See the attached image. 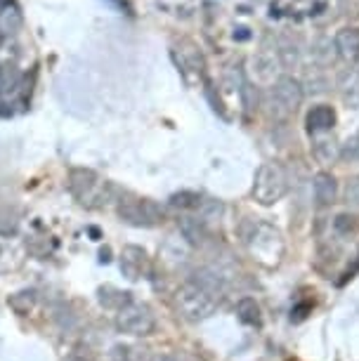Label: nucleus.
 I'll return each mask as SVG.
<instances>
[{"label":"nucleus","instance_id":"27","mask_svg":"<svg viewBox=\"0 0 359 361\" xmlns=\"http://www.w3.org/2000/svg\"><path fill=\"white\" fill-rule=\"evenodd\" d=\"M152 361H178L175 354H157V357H152Z\"/></svg>","mask_w":359,"mask_h":361},{"label":"nucleus","instance_id":"14","mask_svg":"<svg viewBox=\"0 0 359 361\" xmlns=\"http://www.w3.org/2000/svg\"><path fill=\"white\" fill-rule=\"evenodd\" d=\"M180 231H182V236L192 243V246H201V243H206V238H208L206 222L199 220V217H182Z\"/></svg>","mask_w":359,"mask_h":361},{"label":"nucleus","instance_id":"12","mask_svg":"<svg viewBox=\"0 0 359 361\" xmlns=\"http://www.w3.org/2000/svg\"><path fill=\"white\" fill-rule=\"evenodd\" d=\"M312 189H315V199L320 206H331L338 194V182L331 173H317L312 180Z\"/></svg>","mask_w":359,"mask_h":361},{"label":"nucleus","instance_id":"2","mask_svg":"<svg viewBox=\"0 0 359 361\" xmlns=\"http://www.w3.org/2000/svg\"><path fill=\"white\" fill-rule=\"evenodd\" d=\"M175 307H178V312L187 322H203V319L215 314L218 300L211 298L206 290H201L192 281H187L175 290Z\"/></svg>","mask_w":359,"mask_h":361},{"label":"nucleus","instance_id":"10","mask_svg":"<svg viewBox=\"0 0 359 361\" xmlns=\"http://www.w3.org/2000/svg\"><path fill=\"white\" fill-rule=\"evenodd\" d=\"M338 90H341L343 102L350 109H359V71L345 69L338 76Z\"/></svg>","mask_w":359,"mask_h":361},{"label":"nucleus","instance_id":"24","mask_svg":"<svg viewBox=\"0 0 359 361\" xmlns=\"http://www.w3.org/2000/svg\"><path fill=\"white\" fill-rule=\"evenodd\" d=\"M241 97H243V104H246V109H255V106H258V92H255L253 85L241 83Z\"/></svg>","mask_w":359,"mask_h":361},{"label":"nucleus","instance_id":"13","mask_svg":"<svg viewBox=\"0 0 359 361\" xmlns=\"http://www.w3.org/2000/svg\"><path fill=\"white\" fill-rule=\"evenodd\" d=\"M312 156L317 163L322 166H334V163L341 159V145L334 137H317L312 142Z\"/></svg>","mask_w":359,"mask_h":361},{"label":"nucleus","instance_id":"8","mask_svg":"<svg viewBox=\"0 0 359 361\" xmlns=\"http://www.w3.org/2000/svg\"><path fill=\"white\" fill-rule=\"evenodd\" d=\"M149 269V257L142 248L138 246H126L123 248V255H121V271L135 281V279H140L142 274H147Z\"/></svg>","mask_w":359,"mask_h":361},{"label":"nucleus","instance_id":"9","mask_svg":"<svg viewBox=\"0 0 359 361\" xmlns=\"http://www.w3.org/2000/svg\"><path fill=\"white\" fill-rule=\"evenodd\" d=\"M334 47L345 62H359V29H355V26L341 29L336 33Z\"/></svg>","mask_w":359,"mask_h":361},{"label":"nucleus","instance_id":"3","mask_svg":"<svg viewBox=\"0 0 359 361\" xmlns=\"http://www.w3.org/2000/svg\"><path fill=\"white\" fill-rule=\"evenodd\" d=\"M286 189H288V180L281 166H276V163H262L253 180V199L260 206H274L276 201H281L286 196Z\"/></svg>","mask_w":359,"mask_h":361},{"label":"nucleus","instance_id":"28","mask_svg":"<svg viewBox=\"0 0 359 361\" xmlns=\"http://www.w3.org/2000/svg\"><path fill=\"white\" fill-rule=\"evenodd\" d=\"M357 137H359V133H357Z\"/></svg>","mask_w":359,"mask_h":361},{"label":"nucleus","instance_id":"23","mask_svg":"<svg viewBox=\"0 0 359 361\" xmlns=\"http://www.w3.org/2000/svg\"><path fill=\"white\" fill-rule=\"evenodd\" d=\"M345 203L350 208L359 210V177H352V180H348V185H345Z\"/></svg>","mask_w":359,"mask_h":361},{"label":"nucleus","instance_id":"18","mask_svg":"<svg viewBox=\"0 0 359 361\" xmlns=\"http://www.w3.org/2000/svg\"><path fill=\"white\" fill-rule=\"evenodd\" d=\"M8 302H10V307L17 312V314H29V312L33 310V305H36V293H33V290H19L8 300Z\"/></svg>","mask_w":359,"mask_h":361},{"label":"nucleus","instance_id":"5","mask_svg":"<svg viewBox=\"0 0 359 361\" xmlns=\"http://www.w3.org/2000/svg\"><path fill=\"white\" fill-rule=\"evenodd\" d=\"M118 217L133 227H157L164 222V208L149 199H133V196H121L118 199Z\"/></svg>","mask_w":359,"mask_h":361},{"label":"nucleus","instance_id":"26","mask_svg":"<svg viewBox=\"0 0 359 361\" xmlns=\"http://www.w3.org/2000/svg\"><path fill=\"white\" fill-rule=\"evenodd\" d=\"M312 310V305L310 302H303V305H298V307L291 312V319H293V322H303L305 317H308V312Z\"/></svg>","mask_w":359,"mask_h":361},{"label":"nucleus","instance_id":"7","mask_svg":"<svg viewBox=\"0 0 359 361\" xmlns=\"http://www.w3.org/2000/svg\"><path fill=\"white\" fill-rule=\"evenodd\" d=\"M194 286H199L201 290H206L208 295L215 298L220 302L222 298H225V290H227V283L225 279H222L218 271L208 269V267H199L192 271V279H189Z\"/></svg>","mask_w":359,"mask_h":361},{"label":"nucleus","instance_id":"6","mask_svg":"<svg viewBox=\"0 0 359 361\" xmlns=\"http://www.w3.org/2000/svg\"><path fill=\"white\" fill-rule=\"evenodd\" d=\"M272 97L279 102V104L286 109V111H296L298 106L303 104V97H305V90H303V83L296 80L293 76H281L274 80V87H272Z\"/></svg>","mask_w":359,"mask_h":361},{"label":"nucleus","instance_id":"22","mask_svg":"<svg viewBox=\"0 0 359 361\" xmlns=\"http://www.w3.org/2000/svg\"><path fill=\"white\" fill-rule=\"evenodd\" d=\"M341 159L345 163H357L359 161V137H350L345 145L341 147Z\"/></svg>","mask_w":359,"mask_h":361},{"label":"nucleus","instance_id":"4","mask_svg":"<svg viewBox=\"0 0 359 361\" xmlns=\"http://www.w3.org/2000/svg\"><path fill=\"white\" fill-rule=\"evenodd\" d=\"M116 329L118 333L135 338H147L157 329V317L145 302H128L126 307L116 312Z\"/></svg>","mask_w":359,"mask_h":361},{"label":"nucleus","instance_id":"11","mask_svg":"<svg viewBox=\"0 0 359 361\" xmlns=\"http://www.w3.org/2000/svg\"><path fill=\"white\" fill-rule=\"evenodd\" d=\"M305 123H308V130L310 133H327L331 128L336 126V111L327 104H320V106H312L308 111V118H305Z\"/></svg>","mask_w":359,"mask_h":361},{"label":"nucleus","instance_id":"21","mask_svg":"<svg viewBox=\"0 0 359 361\" xmlns=\"http://www.w3.org/2000/svg\"><path fill=\"white\" fill-rule=\"evenodd\" d=\"M274 57H267V54H260L255 59V71H258L260 80H272L276 76V69H274Z\"/></svg>","mask_w":359,"mask_h":361},{"label":"nucleus","instance_id":"1","mask_svg":"<svg viewBox=\"0 0 359 361\" xmlns=\"http://www.w3.org/2000/svg\"><path fill=\"white\" fill-rule=\"evenodd\" d=\"M69 189L76 196L78 203H83L87 208H99L111 199V185H107L104 180L85 168H73L69 175Z\"/></svg>","mask_w":359,"mask_h":361},{"label":"nucleus","instance_id":"15","mask_svg":"<svg viewBox=\"0 0 359 361\" xmlns=\"http://www.w3.org/2000/svg\"><path fill=\"white\" fill-rule=\"evenodd\" d=\"M276 54H279L281 66H286V69H293V66L300 64V45L288 36H279V52Z\"/></svg>","mask_w":359,"mask_h":361},{"label":"nucleus","instance_id":"20","mask_svg":"<svg viewBox=\"0 0 359 361\" xmlns=\"http://www.w3.org/2000/svg\"><path fill=\"white\" fill-rule=\"evenodd\" d=\"M357 227H359L357 220L352 215H348V213H341V215L334 217V231H336V234H341V236L355 234Z\"/></svg>","mask_w":359,"mask_h":361},{"label":"nucleus","instance_id":"16","mask_svg":"<svg viewBox=\"0 0 359 361\" xmlns=\"http://www.w3.org/2000/svg\"><path fill=\"white\" fill-rule=\"evenodd\" d=\"M236 317L246 326H260V307L253 298H241L236 302Z\"/></svg>","mask_w":359,"mask_h":361},{"label":"nucleus","instance_id":"19","mask_svg":"<svg viewBox=\"0 0 359 361\" xmlns=\"http://www.w3.org/2000/svg\"><path fill=\"white\" fill-rule=\"evenodd\" d=\"M203 199L196 192H180L171 196V206L180 210H199Z\"/></svg>","mask_w":359,"mask_h":361},{"label":"nucleus","instance_id":"25","mask_svg":"<svg viewBox=\"0 0 359 361\" xmlns=\"http://www.w3.org/2000/svg\"><path fill=\"white\" fill-rule=\"evenodd\" d=\"M312 54L317 59H320V62H329L331 57H334V50H331V43L329 40H320V43L315 45V50H312Z\"/></svg>","mask_w":359,"mask_h":361},{"label":"nucleus","instance_id":"17","mask_svg":"<svg viewBox=\"0 0 359 361\" xmlns=\"http://www.w3.org/2000/svg\"><path fill=\"white\" fill-rule=\"evenodd\" d=\"M329 87H331V83H329L327 73H324L322 69H312L308 73V78H305V83H303V90L310 92V94H324Z\"/></svg>","mask_w":359,"mask_h":361}]
</instances>
